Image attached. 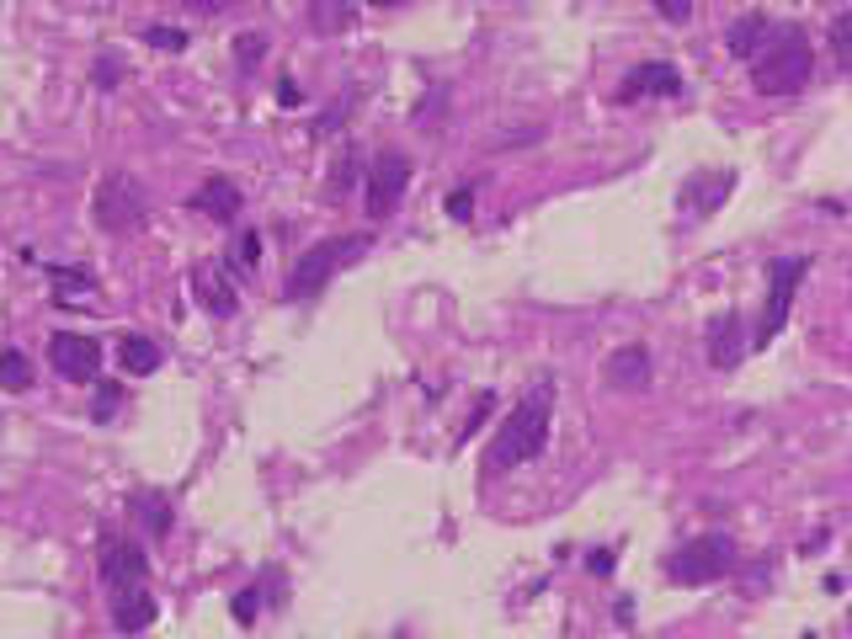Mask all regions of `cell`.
I'll list each match as a JSON object with an SVG mask.
<instances>
[{"label": "cell", "mask_w": 852, "mask_h": 639, "mask_svg": "<svg viewBox=\"0 0 852 639\" xmlns=\"http://www.w3.org/2000/svg\"><path fill=\"white\" fill-rule=\"evenodd\" d=\"M635 96H682V75H677V64H667V60L635 64V70L624 75V86H618V102H635Z\"/></svg>", "instance_id": "cell-11"}, {"label": "cell", "mask_w": 852, "mask_h": 639, "mask_svg": "<svg viewBox=\"0 0 852 639\" xmlns=\"http://www.w3.org/2000/svg\"><path fill=\"white\" fill-rule=\"evenodd\" d=\"M118 405H123V390L118 384H102V390H96V422H113Z\"/></svg>", "instance_id": "cell-28"}, {"label": "cell", "mask_w": 852, "mask_h": 639, "mask_svg": "<svg viewBox=\"0 0 852 639\" xmlns=\"http://www.w3.org/2000/svg\"><path fill=\"white\" fill-rule=\"evenodd\" d=\"M92 213L107 235H128V230L145 224V187L134 182V177H123V171H113L107 182L96 187Z\"/></svg>", "instance_id": "cell-6"}, {"label": "cell", "mask_w": 852, "mask_h": 639, "mask_svg": "<svg viewBox=\"0 0 852 639\" xmlns=\"http://www.w3.org/2000/svg\"><path fill=\"white\" fill-rule=\"evenodd\" d=\"M128 512L145 522V533H155V539H171V522H177V512H171V496H166V490H139V496H128Z\"/></svg>", "instance_id": "cell-18"}, {"label": "cell", "mask_w": 852, "mask_h": 639, "mask_svg": "<svg viewBox=\"0 0 852 639\" xmlns=\"http://www.w3.org/2000/svg\"><path fill=\"white\" fill-rule=\"evenodd\" d=\"M810 38L794 28V22H778L773 38H767V49H762L757 60H752V86L762 96H799L810 86Z\"/></svg>", "instance_id": "cell-2"}, {"label": "cell", "mask_w": 852, "mask_h": 639, "mask_svg": "<svg viewBox=\"0 0 852 639\" xmlns=\"http://www.w3.org/2000/svg\"><path fill=\"white\" fill-rule=\"evenodd\" d=\"M405 187H411V160L400 150H379L373 155V166H368V198L363 209L368 219H390L400 209V198H405Z\"/></svg>", "instance_id": "cell-7"}, {"label": "cell", "mask_w": 852, "mask_h": 639, "mask_svg": "<svg viewBox=\"0 0 852 639\" xmlns=\"http://www.w3.org/2000/svg\"><path fill=\"white\" fill-rule=\"evenodd\" d=\"M368 6H400V0H368Z\"/></svg>", "instance_id": "cell-34"}, {"label": "cell", "mask_w": 852, "mask_h": 639, "mask_svg": "<svg viewBox=\"0 0 852 639\" xmlns=\"http://www.w3.org/2000/svg\"><path fill=\"white\" fill-rule=\"evenodd\" d=\"M49 363H54V373L70 379V384H96V379H102V347L81 331H54V341H49Z\"/></svg>", "instance_id": "cell-9"}, {"label": "cell", "mask_w": 852, "mask_h": 639, "mask_svg": "<svg viewBox=\"0 0 852 639\" xmlns=\"http://www.w3.org/2000/svg\"><path fill=\"white\" fill-rule=\"evenodd\" d=\"M773 17L767 11H746L741 22H731V32H725V49H731L735 60H757L762 49H767V38H773Z\"/></svg>", "instance_id": "cell-14"}, {"label": "cell", "mask_w": 852, "mask_h": 639, "mask_svg": "<svg viewBox=\"0 0 852 639\" xmlns=\"http://www.w3.org/2000/svg\"><path fill=\"white\" fill-rule=\"evenodd\" d=\"M0 390L6 395H28L32 390V363L17 347H0Z\"/></svg>", "instance_id": "cell-21"}, {"label": "cell", "mask_w": 852, "mask_h": 639, "mask_svg": "<svg viewBox=\"0 0 852 639\" xmlns=\"http://www.w3.org/2000/svg\"><path fill=\"white\" fill-rule=\"evenodd\" d=\"M368 251V235H352V241H320V245H309L305 256L294 262V273H288V299H315L326 283H331L347 262H358Z\"/></svg>", "instance_id": "cell-3"}, {"label": "cell", "mask_w": 852, "mask_h": 639, "mask_svg": "<svg viewBox=\"0 0 852 639\" xmlns=\"http://www.w3.org/2000/svg\"><path fill=\"white\" fill-rule=\"evenodd\" d=\"M155 618H160V603H155V592H128V597H113V624H118V635H139V629H150Z\"/></svg>", "instance_id": "cell-17"}, {"label": "cell", "mask_w": 852, "mask_h": 639, "mask_svg": "<svg viewBox=\"0 0 852 639\" xmlns=\"http://www.w3.org/2000/svg\"><path fill=\"white\" fill-rule=\"evenodd\" d=\"M731 187H735V171H699L693 182L682 187V209L703 219V213H714L731 198Z\"/></svg>", "instance_id": "cell-13"}, {"label": "cell", "mask_w": 852, "mask_h": 639, "mask_svg": "<svg viewBox=\"0 0 852 639\" xmlns=\"http://www.w3.org/2000/svg\"><path fill=\"white\" fill-rule=\"evenodd\" d=\"M118 368L123 373H134V379H150L155 368H160V347H155L150 336H123L118 341Z\"/></svg>", "instance_id": "cell-19"}, {"label": "cell", "mask_w": 852, "mask_h": 639, "mask_svg": "<svg viewBox=\"0 0 852 639\" xmlns=\"http://www.w3.org/2000/svg\"><path fill=\"white\" fill-rule=\"evenodd\" d=\"M277 96H283V107H299V86H294V81H283V86H277Z\"/></svg>", "instance_id": "cell-33"}, {"label": "cell", "mask_w": 852, "mask_h": 639, "mask_svg": "<svg viewBox=\"0 0 852 639\" xmlns=\"http://www.w3.org/2000/svg\"><path fill=\"white\" fill-rule=\"evenodd\" d=\"M703 347H709V363L720 368V373L741 368V358H746V326H741V315H735V309L714 315V320H709V336H703Z\"/></svg>", "instance_id": "cell-10"}, {"label": "cell", "mask_w": 852, "mask_h": 639, "mask_svg": "<svg viewBox=\"0 0 852 639\" xmlns=\"http://www.w3.org/2000/svg\"><path fill=\"white\" fill-rule=\"evenodd\" d=\"M262 54H267V38H262V32H241V38H235V60H241L245 70H256Z\"/></svg>", "instance_id": "cell-23"}, {"label": "cell", "mask_w": 852, "mask_h": 639, "mask_svg": "<svg viewBox=\"0 0 852 639\" xmlns=\"http://www.w3.org/2000/svg\"><path fill=\"white\" fill-rule=\"evenodd\" d=\"M192 299L209 309V315H219V320H230V315L241 309V294H235V283L219 273V267H198V273H192Z\"/></svg>", "instance_id": "cell-12"}, {"label": "cell", "mask_w": 852, "mask_h": 639, "mask_svg": "<svg viewBox=\"0 0 852 639\" xmlns=\"http://www.w3.org/2000/svg\"><path fill=\"white\" fill-rule=\"evenodd\" d=\"M192 209L219 219V224H230V219L245 209V198H241V187L230 182V177H213V182H203L198 192H192Z\"/></svg>", "instance_id": "cell-15"}, {"label": "cell", "mask_w": 852, "mask_h": 639, "mask_svg": "<svg viewBox=\"0 0 852 639\" xmlns=\"http://www.w3.org/2000/svg\"><path fill=\"white\" fill-rule=\"evenodd\" d=\"M831 60H837V70H852V11L831 17Z\"/></svg>", "instance_id": "cell-22"}, {"label": "cell", "mask_w": 852, "mask_h": 639, "mask_svg": "<svg viewBox=\"0 0 852 639\" xmlns=\"http://www.w3.org/2000/svg\"><path fill=\"white\" fill-rule=\"evenodd\" d=\"M586 565H592V576H608V571H613V549H597Z\"/></svg>", "instance_id": "cell-32"}, {"label": "cell", "mask_w": 852, "mask_h": 639, "mask_svg": "<svg viewBox=\"0 0 852 639\" xmlns=\"http://www.w3.org/2000/svg\"><path fill=\"white\" fill-rule=\"evenodd\" d=\"M145 43H150V49H166V54H182L187 32L182 28H145Z\"/></svg>", "instance_id": "cell-24"}, {"label": "cell", "mask_w": 852, "mask_h": 639, "mask_svg": "<svg viewBox=\"0 0 852 639\" xmlns=\"http://www.w3.org/2000/svg\"><path fill=\"white\" fill-rule=\"evenodd\" d=\"M230 608H235V618H241V624H256V613H262V592H256V586H245V592H235V603H230Z\"/></svg>", "instance_id": "cell-27"}, {"label": "cell", "mask_w": 852, "mask_h": 639, "mask_svg": "<svg viewBox=\"0 0 852 639\" xmlns=\"http://www.w3.org/2000/svg\"><path fill=\"white\" fill-rule=\"evenodd\" d=\"M262 262V241H256V230H245L235 235V267H256Z\"/></svg>", "instance_id": "cell-26"}, {"label": "cell", "mask_w": 852, "mask_h": 639, "mask_svg": "<svg viewBox=\"0 0 852 639\" xmlns=\"http://www.w3.org/2000/svg\"><path fill=\"white\" fill-rule=\"evenodd\" d=\"M118 81H123V64L113 60V54H102V60H96V86H107V92H113Z\"/></svg>", "instance_id": "cell-29"}, {"label": "cell", "mask_w": 852, "mask_h": 639, "mask_svg": "<svg viewBox=\"0 0 852 639\" xmlns=\"http://www.w3.org/2000/svg\"><path fill=\"white\" fill-rule=\"evenodd\" d=\"M443 209H448V219H458V224H464V219H469V213H475V187H454V192H448V203H443Z\"/></svg>", "instance_id": "cell-25"}, {"label": "cell", "mask_w": 852, "mask_h": 639, "mask_svg": "<svg viewBox=\"0 0 852 639\" xmlns=\"http://www.w3.org/2000/svg\"><path fill=\"white\" fill-rule=\"evenodd\" d=\"M810 273V256H778L773 267H767V305H762V320H757V347H767L773 336L784 331V320H789L794 309V294H799V283Z\"/></svg>", "instance_id": "cell-5"}, {"label": "cell", "mask_w": 852, "mask_h": 639, "mask_svg": "<svg viewBox=\"0 0 852 639\" xmlns=\"http://www.w3.org/2000/svg\"><path fill=\"white\" fill-rule=\"evenodd\" d=\"M150 581V560L145 549L128 544V539H102V586L113 597H128V592H145Z\"/></svg>", "instance_id": "cell-8"}, {"label": "cell", "mask_w": 852, "mask_h": 639, "mask_svg": "<svg viewBox=\"0 0 852 639\" xmlns=\"http://www.w3.org/2000/svg\"><path fill=\"white\" fill-rule=\"evenodd\" d=\"M656 11H661L667 22H677V28H682V22L693 17V0H656Z\"/></svg>", "instance_id": "cell-30"}, {"label": "cell", "mask_w": 852, "mask_h": 639, "mask_svg": "<svg viewBox=\"0 0 852 639\" xmlns=\"http://www.w3.org/2000/svg\"><path fill=\"white\" fill-rule=\"evenodd\" d=\"M735 565V539L731 533H699L667 560V576L677 586H709Z\"/></svg>", "instance_id": "cell-4"}, {"label": "cell", "mask_w": 852, "mask_h": 639, "mask_svg": "<svg viewBox=\"0 0 852 639\" xmlns=\"http://www.w3.org/2000/svg\"><path fill=\"white\" fill-rule=\"evenodd\" d=\"M608 384L613 390H645L650 384V352L645 347H618L608 358Z\"/></svg>", "instance_id": "cell-16"}, {"label": "cell", "mask_w": 852, "mask_h": 639, "mask_svg": "<svg viewBox=\"0 0 852 639\" xmlns=\"http://www.w3.org/2000/svg\"><path fill=\"white\" fill-rule=\"evenodd\" d=\"M352 22H358L352 0H309V28L320 32V38H336V32H347Z\"/></svg>", "instance_id": "cell-20"}, {"label": "cell", "mask_w": 852, "mask_h": 639, "mask_svg": "<svg viewBox=\"0 0 852 639\" xmlns=\"http://www.w3.org/2000/svg\"><path fill=\"white\" fill-rule=\"evenodd\" d=\"M549 416H554V379H539V384L512 405V416L501 422L496 443H490V464H496V469H518V464L544 454Z\"/></svg>", "instance_id": "cell-1"}, {"label": "cell", "mask_w": 852, "mask_h": 639, "mask_svg": "<svg viewBox=\"0 0 852 639\" xmlns=\"http://www.w3.org/2000/svg\"><path fill=\"white\" fill-rule=\"evenodd\" d=\"M490 405H496V395H480V405H475V416H469V426H464V443L486 426V416H490Z\"/></svg>", "instance_id": "cell-31"}]
</instances>
